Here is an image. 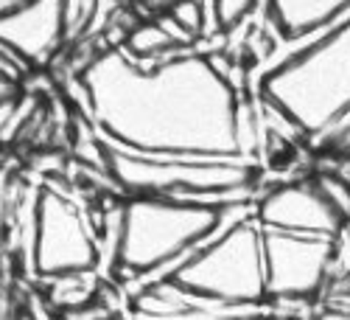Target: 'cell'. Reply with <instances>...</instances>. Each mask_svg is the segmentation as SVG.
<instances>
[{"label": "cell", "mask_w": 350, "mask_h": 320, "mask_svg": "<svg viewBox=\"0 0 350 320\" xmlns=\"http://www.w3.org/2000/svg\"><path fill=\"white\" fill-rule=\"evenodd\" d=\"M25 0H0V17H9L12 12H17Z\"/></svg>", "instance_id": "cell-20"}, {"label": "cell", "mask_w": 350, "mask_h": 320, "mask_svg": "<svg viewBox=\"0 0 350 320\" xmlns=\"http://www.w3.org/2000/svg\"><path fill=\"white\" fill-rule=\"evenodd\" d=\"M314 186L347 225L350 222V180H345L342 174H334V171H319L314 177Z\"/></svg>", "instance_id": "cell-13"}, {"label": "cell", "mask_w": 350, "mask_h": 320, "mask_svg": "<svg viewBox=\"0 0 350 320\" xmlns=\"http://www.w3.org/2000/svg\"><path fill=\"white\" fill-rule=\"evenodd\" d=\"M135 320V317H132ZM236 320H272L269 317V312H264V315H252V317H236Z\"/></svg>", "instance_id": "cell-21"}, {"label": "cell", "mask_w": 350, "mask_h": 320, "mask_svg": "<svg viewBox=\"0 0 350 320\" xmlns=\"http://www.w3.org/2000/svg\"><path fill=\"white\" fill-rule=\"evenodd\" d=\"M107 177L126 197H171L208 202V206H244L258 186V163L241 158H185V155H140L101 140Z\"/></svg>", "instance_id": "cell-4"}, {"label": "cell", "mask_w": 350, "mask_h": 320, "mask_svg": "<svg viewBox=\"0 0 350 320\" xmlns=\"http://www.w3.org/2000/svg\"><path fill=\"white\" fill-rule=\"evenodd\" d=\"M0 87H14V82H9L6 76H0Z\"/></svg>", "instance_id": "cell-23"}, {"label": "cell", "mask_w": 350, "mask_h": 320, "mask_svg": "<svg viewBox=\"0 0 350 320\" xmlns=\"http://www.w3.org/2000/svg\"><path fill=\"white\" fill-rule=\"evenodd\" d=\"M252 217L264 230L325 239H339L347 227L345 219L319 194L314 180H291L264 191L255 202Z\"/></svg>", "instance_id": "cell-8"}, {"label": "cell", "mask_w": 350, "mask_h": 320, "mask_svg": "<svg viewBox=\"0 0 350 320\" xmlns=\"http://www.w3.org/2000/svg\"><path fill=\"white\" fill-rule=\"evenodd\" d=\"M264 230V227H260ZM339 256V239L264 230L267 298L311 304L325 293Z\"/></svg>", "instance_id": "cell-7"}, {"label": "cell", "mask_w": 350, "mask_h": 320, "mask_svg": "<svg viewBox=\"0 0 350 320\" xmlns=\"http://www.w3.org/2000/svg\"><path fill=\"white\" fill-rule=\"evenodd\" d=\"M81 93L96 135L112 147L140 155L241 158L244 96L205 53L188 48L140 65L124 48H107L81 71Z\"/></svg>", "instance_id": "cell-1"}, {"label": "cell", "mask_w": 350, "mask_h": 320, "mask_svg": "<svg viewBox=\"0 0 350 320\" xmlns=\"http://www.w3.org/2000/svg\"><path fill=\"white\" fill-rule=\"evenodd\" d=\"M109 320H132V317H129V315H124V312H118V315H112Z\"/></svg>", "instance_id": "cell-22"}, {"label": "cell", "mask_w": 350, "mask_h": 320, "mask_svg": "<svg viewBox=\"0 0 350 320\" xmlns=\"http://www.w3.org/2000/svg\"><path fill=\"white\" fill-rule=\"evenodd\" d=\"M98 0H65V37H76L93 25Z\"/></svg>", "instance_id": "cell-15"}, {"label": "cell", "mask_w": 350, "mask_h": 320, "mask_svg": "<svg viewBox=\"0 0 350 320\" xmlns=\"http://www.w3.org/2000/svg\"><path fill=\"white\" fill-rule=\"evenodd\" d=\"M65 0H25L9 17H0V42L25 65H40L65 42Z\"/></svg>", "instance_id": "cell-9"}, {"label": "cell", "mask_w": 350, "mask_h": 320, "mask_svg": "<svg viewBox=\"0 0 350 320\" xmlns=\"http://www.w3.org/2000/svg\"><path fill=\"white\" fill-rule=\"evenodd\" d=\"M168 17L177 23L191 40L205 34V9H202L199 0H174L168 9Z\"/></svg>", "instance_id": "cell-14"}, {"label": "cell", "mask_w": 350, "mask_h": 320, "mask_svg": "<svg viewBox=\"0 0 350 320\" xmlns=\"http://www.w3.org/2000/svg\"><path fill=\"white\" fill-rule=\"evenodd\" d=\"M98 267V222L90 219L87 208L73 194L56 186H42L37 191L31 275L42 281Z\"/></svg>", "instance_id": "cell-6"}, {"label": "cell", "mask_w": 350, "mask_h": 320, "mask_svg": "<svg viewBox=\"0 0 350 320\" xmlns=\"http://www.w3.org/2000/svg\"><path fill=\"white\" fill-rule=\"evenodd\" d=\"M311 320H350L347 309H336V306H323L319 312L311 315Z\"/></svg>", "instance_id": "cell-18"}, {"label": "cell", "mask_w": 350, "mask_h": 320, "mask_svg": "<svg viewBox=\"0 0 350 320\" xmlns=\"http://www.w3.org/2000/svg\"><path fill=\"white\" fill-rule=\"evenodd\" d=\"M14 110H17V101H14V96H12V99H3V101H0V135L6 132V127H9V121H12Z\"/></svg>", "instance_id": "cell-19"}, {"label": "cell", "mask_w": 350, "mask_h": 320, "mask_svg": "<svg viewBox=\"0 0 350 320\" xmlns=\"http://www.w3.org/2000/svg\"><path fill=\"white\" fill-rule=\"evenodd\" d=\"M121 48L132 56L135 62H140V65H154V62H163V60H168V56L180 53V51H188L160 23V17L129 28V34L124 37V45Z\"/></svg>", "instance_id": "cell-11"}, {"label": "cell", "mask_w": 350, "mask_h": 320, "mask_svg": "<svg viewBox=\"0 0 350 320\" xmlns=\"http://www.w3.org/2000/svg\"><path fill=\"white\" fill-rule=\"evenodd\" d=\"M247 211L250 202L208 206L171 197H126L121 202V239L109 275L126 284L129 293L171 278L227 222Z\"/></svg>", "instance_id": "cell-2"}, {"label": "cell", "mask_w": 350, "mask_h": 320, "mask_svg": "<svg viewBox=\"0 0 350 320\" xmlns=\"http://www.w3.org/2000/svg\"><path fill=\"white\" fill-rule=\"evenodd\" d=\"M258 99L272 104L317 143L350 115V17L291 51L258 82Z\"/></svg>", "instance_id": "cell-3"}, {"label": "cell", "mask_w": 350, "mask_h": 320, "mask_svg": "<svg viewBox=\"0 0 350 320\" xmlns=\"http://www.w3.org/2000/svg\"><path fill=\"white\" fill-rule=\"evenodd\" d=\"M319 152H334V155H350V115L342 119L334 130H328L317 143H311Z\"/></svg>", "instance_id": "cell-17"}, {"label": "cell", "mask_w": 350, "mask_h": 320, "mask_svg": "<svg viewBox=\"0 0 350 320\" xmlns=\"http://www.w3.org/2000/svg\"><path fill=\"white\" fill-rule=\"evenodd\" d=\"M347 12L350 0H267V20L283 42L323 34Z\"/></svg>", "instance_id": "cell-10"}, {"label": "cell", "mask_w": 350, "mask_h": 320, "mask_svg": "<svg viewBox=\"0 0 350 320\" xmlns=\"http://www.w3.org/2000/svg\"><path fill=\"white\" fill-rule=\"evenodd\" d=\"M258 6V0H213V17L221 32L236 28L241 20H247Z\"/></svg>", "instance_id": "cell-16"}, {"label": "cell", "mask_w": 350, "mask_h": 320, "mask_svg": "<svg viewBox=\"0 0 350 320\" xmlns=\"http://www.w3.org/2000/svg\"><path fill=\"white\" fill-rule=\"evenodd\" d=\"M171 281L224 306H269L264 273V230L255 222L252 211L227 222L211 242L202 245L171 275Z\"/></svg>", "instance_id": "cell-5"}, {"label": "cell", "mask_w": 350, "mask_h": 320, "mask_svg": "<svg viewBox=\"0 0 350 320\" xmlns=\"http://www.w3.org/2000/svg\"><path fill=\"white\" fill-rule=\"evenodd\" d=\"M101 284H104V275L98 270L65 273V275L42 278V295H45V304H51L56 312L62 315L68 309H76L87 301H93L98 295Z\"/></svg>", "instance_id": "cell-12"}]
</instances>
